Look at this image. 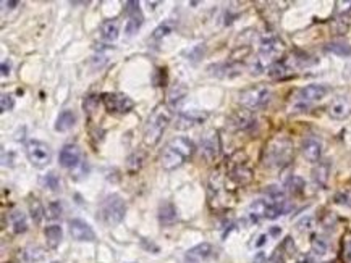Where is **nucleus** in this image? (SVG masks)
I'll use <instances>...</instances> for the list:
<instances>
[{
    "label": "nucleus",
    "instance_id": "1",
    "mask_svg": "<svg viewBox=\"0 0 351 263\" xmlns=\"http://www.w3.org/2000/svg\"><path fill=\"white\" fill-rule=\"evenodd\" d=\"M196 152V145L188 137H175L160 153V166L167 171L180 168Z\"/></svg>",
    "mask_w": 351,
    "mask_h": 263
},
{
    "label": "nucleus",
    "instance_id": "2",
    "mask_svg": "<svg viewBox=\"0 0 351 263\" xmlns=\"http://www.w3.org/2000/svg\"><path fill=\"white\" fill-rule=\"evenodd\" d=\"M170 123H171V110L168 108V105L162 104L155 107L144 126V137H143L144 144L147 147L157 145Z\"/></svg>",
    "mask_w": 351,
    "mask_h": 263
},
{
    "label": "nucleus",
    "instance_id": "3",
    "mask_svg": "<svg viewBox=\"0 0 351 263\" xmlns=\"http://www.w3.org/2000/svg\"><path fill=\"white\" fill-rule=\"evenodd\" d=\"M293 160V144L285 136H277L264 150V163L267 166L282 168Z\"/></svg>",
    "mask_w": 351,
    "mask_h": 263
},
{
    "label": "nucleus",
    "instance_id": "4",
    "mask_svg": "<svg viewBox=\"0 0 351 263\" xmlns=\"http://www.w3.org/2000/svg\"><path fill=\"white\" fill-rule=\"evenodd\" d=\"M329 86L325 84H309V86L300 89L291 99V108L293 112H304L313 105L314 102L322 100L329 94Z\"/></svg>",
    "mask_w": 351,
    "mask_h": 263
},
{
    "label": "nucleus",
    "instance_id": "5",
    "mask_svg": "<svg viewBox=\"0 0 351 263\" xmlns=\"http://www.w3.org/2000/svg\"><path fill=\"white\" fill-rule=\"evenodd\" d=\"M272 99V92L267 86H262V84H257V86H251L245 89L240 94V104L243 105L248 110H259L264 108Z\"/></svg>",
    "mask_w": 351,
    "mask_h": 263
},
{
    "label": "nucleus",
    "instance_id": "6",
    "mask_svg": "<svg viewBox=\"0 0 351 263\" xmlns=\"http://www.w3.org/2000/svg\"><path fill=\"white\" fill-rule=\"evenodd\" d=\"M125 212H127V204L119 194H110L104 199V202L100 204V216L102 220L108 224V226H113V224H119Z\"/></svg>",
    "mask_w": 351,
    "mask_h": 263
},
{
    "label": "nucleus",
    "instance_id": "7",
    "mask_svg": "<svg viewBox=\"0 0 351 263\" xmlns=\"http://www.w3.org/2000/svg\"><path fill=\"white\" fill-rule=\"evenodd\" d=\"M26 155L33 166L44 168L52 161V149L42 141H29L26 144Z\"/></svg>",
    "mask_w": 351,
    "mask_h": 263
},
{
    "label": "nucleus",
    "instance_id": "8",
    "mask_svg": "<svg viewBox=\"0 0 351 263\" xmlns=\"http://www.w3.org/2000/svg\"><path fill=\"white\" fill-rule=\"evenodd\" d=\"M285 52V44L282 39H278L277 36H266L262 37L261 41V47H259V60L266 63H274V60H277L282 53Z\"/></svg>",
    "mask_w": 351,
    "mask_h": 263
},
{
    "label": "nucleus",
    "instance_id": "9",
    "mask_svg": "<svg viewBox=\"0 0 351 263\" xmlns=\"http://www.w3.org/2000/svg\"><path fill=\"white\" fill-rule=\"evenodd\" d=\"M100 100L110 113H128L135 107L133 100L120 92H105L100 96Z\"/></svg>",
    "mask_w": 351,
    "mask_h": 263
},
{
    "label": "nucleus",
    "instance_id": "10",
    "mask_svg": "<svg viewBox=\"0 0 351 263\" xmlns=\"http://www.w3.org/2000/svg\"><path fill=\"white\" fill-rule=\"evenodd\" d=\"M125 12L128 15L127 25H125V33L128 36H133L135 33H138V29L141 28L144 23L143 12L139 9L138 2H127L125 4Z\"/></svg>",
    "mask_w": 351,
    "mask_h": 263
},
{
    "label": "nucleus",
    "instance_id": "11",
    "mask_svg": "<svg viewBox=\"0 0 351 263\" xmlns=\"http://www.w3.org/2000/svg\"><path fill=\"white\" fill-rule=\"evenodd\" d=\"M70 234H72L75 241L80 242H92L96 239V233L92 231L89 224L78 218L70 220Z\"/></svg>",
    "mask_w": 351,
    "mask_h": 263
},
{
    "label": "nucleus",
    "instance_id": "12",
    "mask_svg": "<svg viewBox=\"0 0 351 263\" xmlns=\"http://www.w3.org/2000/svg\"><path fill=\"white\" fill-rule=\"evenodd\" d=\"M201 155L207 161H214L218 157V150H220V142H218V136L215 131H210L204 137L201 139Z\"/></svg>",
    "mask_w": 351,
    "mask_h": 263
},
{
    "label": "nucleus",
    "instance_id": "13",
    "mask_svg": "<svg viewBox=\"0 0 351 263\" xmlns=\"http://www.w3.org/2000/svg\"><path fill=\"white\" fill-rule=\"evenodd\" d=\"M207 118L206 112H199V110H190V112H182L178 113L177 121H175V129H190L196 125H201L202 121Z\"/></svg>",
    "mask_w": 351,
    "mask_h": 263
},
{
    "label": "nucleus",
    "instance_id": "14",
    "mask_svg": "<svg viewBox=\"0 0 351 263\" xmlns=\"http://www.w3.org/2000/svg\"><path fill=\"white\" fill-rule=\"evenodd\" d=\"M58 161L64 168H76L81 161V149L76 144H67L62 147Z\"/></svg>",
    "mask_w": 351,
    "mask_h": 263
},
{
    "label": "nucleus",
    "instance_id": "15",
    "mask_svg": "<svg viewBox=\"0 0 351 263\" xmlns=\"http://www.w3.org/2000/svg\"><path fill=\"white\" fill-rule=\"evenodd\" d=\"M329 115L333 120H345L351 115V97L340 96L329 105Z\"/></svg>",
    "mask_w": 351,
    "mask_h": 263
},
{
    "label": "nucleus",
    "instance_id": "16",
    "mask_svg": "<svg viewBox=\"0 0 351 263\" xmlns=\"http://www.w3.org/2000/svg\"><path fill=\"white\" fill-rule=\"evenodd\" d=\"M301 153L311 163H317L322 155V144L316 137H306L301 144Z\"/></svg>",
    "mask_w": 351,
    "mask_h": 263
},
{
    "label": "nucleus",
    "instance_id": "17",
    "mask_svg": "<svg viewBox=\"0 0 351 263\" xmlns=\"http://www.w3.org/2000/svg\"><path fill=\"white\" fill-rule=\"evenodd\" d=\"M186 97H188V89H186L185 84H175V86H171V89L168 91V99H167L168 108L182 113V107L186 102Z\"/></svg>",
    "mask_w": 351,
    "mask_h": 263
},
{
    "label": "nucleus",
    "instance_id": "18",
    "mask_svg": "<svg viewBox=\"0 0 351 263\" xmlns=\"http://www.w3.org/2000/svg\"><path fill=\"white\" fill-rule=\"evenodd\" d=\"M230 180L238 186H248L253 181V169L243 161H235L230 168Z\"/></svg>",
    "mask_w": 351,
    "mask_h": 263
},
{
    "label": "nucleus",
    "instance_id": "19",
    "mask_svg": "<svg viewBox=\"0 0 351 263\" xmlns=\"http://www.w3.org/2000/svg\"><path fill=\"white\" fill-rule=\"evenodd\" d=\"M214 255V247L210 245L209 242H202L194 245L193 249H190L185 255V260L188 263H201V261H206Z\"/></svg>",
    "mask_w": 351,
    "mask_h": 263
},
{
    "label": "nucleus",
    "instance_id": "20",
    "mask_svg": "<svg viewBox=\"0 0 351 263\" xmlns=\"http://www.w3.org/2000/svg\"><path fill=\"white\" fill-rule=\"evenodd\" d=\"M119 34H120V26H119V21L116 20H105V21L100 23L99 36L102 41L115 42L116 39H119Z\"/></svg>",
    "mask_w": 351,
    "mask_h": 263
},
{
    "label": "nucleus",
    "instance_id": "21",
    "mask_svg": "<svg viewBox=\"0 0 351 263\" xmlns=\"http://www.w3.org/2000/svg\"><path fill=\"white\" fill-rule=\"evenodd\" d=\"M230 123H231V126L237 128V129H248V128H251L254 125L253 112L248 110V108H241V110H237L230 117Z\"/></svg>",
    "mask_w": 351,
    "mask_h": 263
},
{
    "label": "nucleus",
    "instance_id": "22",
    "mask_svg": "<svg viewBox=\"0 0 351 263\" xmlns=\"http://www.w3.org/2000/svg\"><path fill=\"white\" fill-rule=\"evenodd\" d=\"M209 69H215V71H212V74H215L217 78H235V76L241 74L243 65H240L238 61H230V63L209 66Z\"/></svg>",
    "mask_w": 351,
    "mask_h": 263
},
{
    "label": "nucleus",
    "instance_id": "23",
    "mask_svg": "<svg viewBox=\"0 0 351 263\" xmlns=\"http://www.w3.org/2000/svg\"><path fill=\"white\" fill-rule=\"evenodd\" d=\"M76 123V115L73 110H64L60 112V115L57 117L55 121V131L58 133H65V131H70Z\"/></svg>",
    "mask_w": 351,
    "mask_h": 263
},
{
    "label": "nucleus",
    "instance_id": "24",
    "mask_svg": "<svg viewBox=\"0 0 351 263\" xmlns=\"http://www.w3.org/2000/svg\"><path fill=\"white\" fill-rule=\"evenodd\" d=\"M177 208L175 205L171 202H162L160 207H159V220L162 224H165V226H170V224H173L177 221Z\"/></svg>",
    "mask_w": 351,
    "mask_h": 263
},
{
    "label": "nucleus",
    "instance_id": "25",
    "mask_svg": "<svg viewBox=\"0 0 351 263\" xmlns=\"http://www.w3.org/2000/svg\"><path fill=\"white\" fill-rule=\"evenodd\" d=\"M44 236L50 249H57L62 242V237H64V231H62L58 224H50V226L44 229Z\"/></svg>",
    "mask_w": 351,
    "mask_h": 263
},
{
    "label": "nucleus",
    "instance_id": "26",
    "mask_svg": "<svg viewBox=\"0 0 351 263\" xmlns=\"http://www.w3.org/2000/svg\"><path fill=\"white\" fill-rule=\"evenodd\" d=\"M267 74L272 79H285L290 76V68H288L286 63H283V61H274V63L269 65Z\"/></svg>",
    "mask_w": 351,
    "mask_h": 263
},
{
    "label": "nucleus",
    "instance_id": "27",
    "mask_svg": "<svg viewBox=\"0 0 351 263\" xmlns=\"http://www.w3.org/2000/svg\"><path fill=\"white\" fill-rule=\"evenodd\" d=\"M267 207H269V200H264V199L254 200V202L249 205V215H251V218L254 221H257L259 218H266Z\"/></svg>",
    "mask_w": 351,
    "mask_h": 263
},
{
    "label": "nucleus",
    "instance_id": "28",
    "mask_svg": "<svg viewBox=\"0 0 351 263\" xmlns=\"http://www.w3.org/2000/svg\"><path fill=\"white\" fill-rule=\"evenodd\" d=\"M12 224H13V233L15 234H21V233H26L28 231V221H26V216L23 212L20 210H15L12 215Z\"/></svg>",
    "mask_w": 351,
    "mask_h": 263
},
{
    "label": "nucleus",
    "instance_id": "29",
    "mask_svg": "<svg viewBox=\"0 0 351 263\" xmlns=\"http://www.w3.org/2000/svg\"><path fill=\"white\" fill-rule=\"evenodd\" d=\"M29 213H31V218H33V221L36 224L42 223L44 216H45V210H44V207L41 204V200L36 199V197L29 200Z\"/></svg>",
    "mask_w": 351,
    "mask_h": 263
},
{
    "label": "nucleus",
    "instance_id": "30",
    "mask_svg": "<svg viewBox=\"0 0 351 263\" xmlns=\"http://www.w3.org/2000/svg\"><path fill=\"white\" fill-rule=\"evenodd\" d=\"M325 50L338 57H351V45L345 42H330L325 45Z\"/></svg>",
    "mask_w": 351,
    "mask_h": 263
},
{
    "label": "nucleus",
    "instance_id": "31",
    "mask_svg": "<svg viewBox=\"0 0 351 263\" xmlns=\"http://www.w3.org/2000/svg\"><path fill=\"white\" fill-rule=\"evenodd\" d=\"M313 178L317 186H321V188H324V186L327 184V181H329V163H319L314 171H313Z\"/></svg>",
    "mask_w": 351,
    "mask_h": 263
},
{
    "label": "nucleus",
    "instance_id": "32",
    "mask_svg": "<svg viewBox=\"0 0 351 263\" xmlns=\"http://www.w3.org/2000/svg\"><path fill=\"white\" fill-rule=\"evenodd\" d=\"M173 29H175V21H171V20L163 21L162 25H159L157 28L154 29L152 39H154V41H159V39H162V37L168 36L170 33H173Z\"/></svg>",
    "mask_w": 351,
    "mask_h": 263
},
{
    "label": "nucleus",
    "instance_id": "33",
    "mask_svg": "<svg viewBox=\"0 0 351 263\" xmlns=\"http://www.w3.org/2000/svg\"><path fill=\"white\" fill-rule=\"evenodd\" d=\"M143 161H144V153L143 152H135L131 153V155L128 157V161H127V168L130 173H136L139 168L143 166Z\"/></svg>",
    "mask_w": 351,
    "mask_h": 263
},
{
    "label": "nucleus",
    "instance_id": "34",
    "mask_svg": "<svg viewBox=\"0 0 351 263\" xmlns=\"http://www.w3.org/2000/svg\"><path fill=\"white\" fill-rule=\"evenodd\" d=\"M349 26H351V18L348 17V15H341L340 18H337L333 21L332 29H333L335 34H345L346 31L349 29Z\"/></svg>",
    "mask_w": 351,
    "mask_h": 263
},
{
    "label": "nucleus",
    "instance_id": "35",
    "mask_svg": "<svg viewBox=\"0 0 351 263\" xmlns=\"http://www.w3.org/2000/svg\"><path fill=\"white\" fill-rule=\"evenodd\" d=\"M304 188H306V186H304L303 178H300V176H291L290 180L286 181L288 192H291V194H295V196L301 194V192L304 191Z\"/></svg>",
    "mask_w": 351,
    "mask_h": 263
},
{
    "label": "nucleus",
    "instance_id": "36",
    "mask_svg": "<svg viewBox=\"0 0 351 263\" xmlns=\"http://www.w3.org/2000/svg\"><path fill=\"white\" fill-rule=\"evenodd\" d=\"M311 249H313L316 255H325L327 250H329V242H327L324 237L314 236L313 241H311Z\"/></svg>",
    "mask_w": 351,
    "mask_h": 263
},
{
    "label": "nucleus",
    "instance_id": "37",
    "mask_svg": "<svg viewBox=\"0 0 351 263\" xmlns=\"http://www.w3.org/2000/svg\"><path fill=\"white\" fill-rule=\"evenodd\" d=\"M41 184L44 186V188H49L50 191H58L60 188V181L55 173H49L47 176H44L41 180Z\"/></svg>",
    "mask_w": 351,
    "mask_h": 263
},
{
    "label": "nucleus",
    "instance_id": "38",
    "mask_svg": "<svg viewBox=\"0 0 351 263\" xmlns=\"http://www.w3.org/2000/svg\"><path fill=\"white\" fill-rule=\"evenodd\" d=\"M60 215H62V205L58 202H50L47 205V210H45V216L49 220H57L60 218Z\"/></svg>",
    "mask_w": 351,
    "mask_h": 263
},
{
    "label": "nucleus",
    "instance_id": "39",
    "mask_svg": "<svg viewBox=\"0 0 351 263\" xmlns=\"http://www.w3.org/2000/svg\"><path fill=\"white\" fill-rule=\"evenodd\" d=\"M97 104H99V99L96 96H88V97L84 99V104H83L84 112L88 113V115H92V113L96 112Z\"/></svg>",
    "mask_w": 351,
    "mask_h": 263
},
{
    "label": "nucleus",
    "instance_id": "40",
    "mask_svg": "<svg viewBox=\"0 0 351 263\" xmlns=\"http://www.w3.org/2000/svg\"><path fill=\"white\" fill-rule=\"evenodd\" d=\"M0 107H2V112H10L15 107V99L12 94H2L0 99Z\"/></svg>",
    "mask_w": 351,
    "mask_h": 263
},
{
    "label": "nucleus",
    "instance_id": "41",
    "mask_svg": "<svg viewBox=\"0 0 351 263\" xmlns=\"http://www.w3.org/2000/svg\"><path fill=\"white\" fill-rule=\"evenodd\" d=\"M41 258H44V252H42V249H39V247H29V249L26 250V260L37 261Z\"/></svg>",
    "mask_w": 351,
    "mask_h": 263
},
{
    "label": "nucleus",
    "instance_id": "42",
    "mask_svg": "<svg viewBox=\"0 0 351 263\" xmlns=\"http://www.w3.org/2000/svg\"><path fill=\"white\" fill-rule=\"evenodd\" d=\"M313 226H314L313 216H303V218L296 223V229H298V231H309Z\"/></svg>",
    "mask_w": 351,
    "mask_h": 263
},
{
    "label": "nucleus",
    "instance_id": "43",
    "mask_svg": "<svg viewBox=\"0 0 351 263\" xmlns=\"http://www.w3.org/2000/svg\"><path fill=\"white\" fill-rule=\"evenodd\" d=\"M343 253H345V258L351 261V233H348L343 239Z\"/></svg>",
    "mask_w": 351,
    "mask_h": 263
},
{
    "label": "nucleus",
    "instance_id": "44",
    "mask_svg": "<svg viewBox=\"0 0 351 263\" xmlns=\"http://www.w3.org/2000/svg\"><path fill=\"white\" fill-rule=\"evenodd\" d=\"M283 250L288 253V255H295L296 253V247L293 244V239L291 237H286L285 242H283Z\"/></svg>",
    "mask_w": 351,
    "mask_h": 263
},
{
    "label": "nucleus",
    "instance_id": "45",
    "mask_svg": "<svg viewBox=\"0 0 351 263\" xmlns=\"http://www.w3.org/2000/svg\"><path fill=\"white\" fill-rule=\"evenodd\" d=\"M267 263H282V255H280V250H275Z\"/></svg>",
    "mask_w": 351,
    "mask_h": 263
},
{
    "label": "nucleus",
    "instance_id": "46",
    "mask_svg": "<svg viewBox=\"0 0 351 263\" xmlns=\"http://www.w3.org/2000/svg\"><path fill=\"white\" fill-rule=\"evenodd\" d=\"M267 242V234H261L259 237H257V241H256V247H262L264 244H266Z\"/></svg>",
    "mask_w": 351,
    "mask_h": 263
},
{
    "label": "nucleus",
    "instance_id": "47",
    "mask_svg": "<svg viewBox=\"0 0 351 263\" xmlns=\"http://www.w3.org/2000/svg\"><path fill=\"white\" fill-rule=\"evenodd\" d=\"M253 263H266V255H264L262 252H257V255L254 257Z\"/></svg>",
    "mask_w": 351,
    "mask_h": 263
},
{
    "label": "nucleus",
    "instance_id": "48",
    "mask_svg": "<svg viewBox=\"0 0 351 263\" xmlns=\"http://www.w3.org/2000/svg\"><path fill=\"white\" fill-rule=\"evenodd\" d=\"M343 76H345V79L351 81V61L345 66V71H343Z\"/></svg>",
    "mask_w": 351,
    "mask_h": 263
},
{
    "label": "nucleus",
    "instance_id": "49",
    "mask_svg": "<svg viewBox=\"0 0 351 263\" xmlns=\"http://www.w3.org/2000/svg\"><path fill=\"white\" fill-rule=\"evenodd\" d=\"M10 74V65L7 63V61H4L2 63V76H9Z\"/></svg>",
    "mask_w": 351,
    "mask_h": 263
},
{
    "label": "nucleus",
    "instance_id": "50",
    "mask_svg": "<svg viewBox=\"0 0 351 263\" xmlns=\"http://www.w3.org/2000/svg\"><path fill=\"white\" fill-rule=\"evenodd\" d=\"M4 5H9L10 9H15V7L18 5V2H4Z\"/></svg>",
    "mask_w": 351,
    "mask_h": 263
},
{
    "label": "nucleus",
    "instance_id": "51",
    "mask_svg": "<svg viewBox=\"0 0 351 263\" xmlns=\"http://www.w3.org/2000/svg\"><path fill=\"white\" fill-rule=\"evenodd\" d=\"M280 233V229L278 228H274V229H270V234H274V236H277Z\"/></svg>",
    "mask_w": 351,
    "mask_h": 263
}]
</instances>
